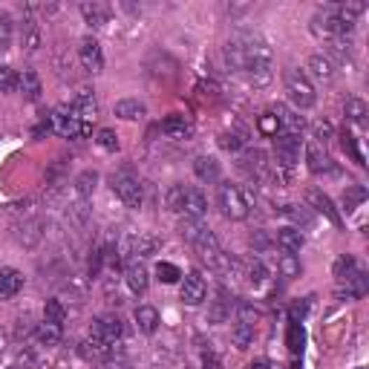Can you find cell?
<instances>
[{"label":"cell","instance_id":"obj_1","mask_svg":"<svg viewBox=\"0 0 369 369\" xmlns=\"http://www.w3.org/2000/svg\"><path fill=\"white\" fill-rule=\"evenodd\" d=\"M216 202H219V211H223L225 219H234V223H239V219L249 216L251 211V202H249V196H245L242 188L225 182V185H219L216 190Z\"/></svg>","mask_w":369,"mask_h":369},{"label":"cell","instance_id":"obj_2","mask_svg":"<svg viewBox=\"0 0 369 369\" xmlns=\"http://www.w3.org/2000/svg\"><path fill=\"white\" fill-rule=\"evenodd\" d=\"M286 92H288V102L298 110H309L317 102V92H314L309 76L300 69H286Z\"/></svg>","mask_w":369,"mask_h":369},{"label":"cell","instance_id":"obj_3","mask_svg":"<svg viewBox=\"0 0 369 369\" xmlns=\"http://www.w3.org/2000/svg\"><path fill=\"white\" fill-rule=\"evenodd\" d=\"M110 188H113V193H116L127 208H139V205L144 202V188L139 185L136 176L127 174V170H121V174H113V176H110Z\"/></svg>","mask_w":369,"mask_h":369},{"label":"cell","instance_id":"obj_4","mask_svg":"<svg viewBox=\"0 0 369 369\" xmlns=\"http://www.w3.org/2000/svg\"><path fill=\"white\" fill-rule=\"evenodd\" d=\"M49 125H53V130L61 133L64 139H78V136H87L92 130V125H84V121L72 113L69 107L53 110V116H49Z\"/></svg>","mask_w":369,"mask_h":369},{"label":"cell","instance_id":"obj_5","mask_svg":"<svg viewBox=\"0 0 369 369\" xmlns=\"http://www.w3.org/2000/svg\"><path fill=\"white\" fill-rule=\"evenodd\" d=\"M121 332H125V326H121V321H118L116 314H102V317H95L92 326H90L92 340L104 343V347H116V343L121 340Z\"/></svg>","mask_w":369,"mask_h":369},{"label":"cell","instance_id":"obj_6","mask_svg":"<svg viewBox=\"0 0 369 369\" xmlns=\"http://www.w3.org/2000/svg\"><path fill=\"white\" fill-rule=\"evenodd\" d=\"M274 159H277V167L283 170H291L294 165L300 162V139L298 136H274Z\"/></svg>","mask_w":369,"mask_h":369},{"label":"cell","instance_id":"obj_7","mask_svg":"<svg viewBox=\"0 0 369 369\" xmlns=\"http://www.w3.org/2000/svg\"><path fill=\"white\" fill-rule=\"evenodd\" d=\"M78 61H81L84 72H90V76H98V72L104 69L102 43H98L95 38H84V41L78 43Z\"/></svg>","mask_w":369,"mask_h":369},{"label":"cell","instance_id":"obj_8","mask_svg":"<svg viewBox=\"0 0 369 369\" xmlns=\"http://www.w3.org/2000/svg\"><path fill=\"white\" fill-rule=\"evenodd\" d=\"M179 298H182L185 306H200V303L208 298V283H205V277H202L200 272L185 274L182 288H179Z\"/></svg>","mask_w":369,"mask_h":369},{"label":"cell","instance_id":"obj_9","mask_svg":"<svg viewBox=\"0 0 369 369\" xmlns=\"http://www.w3.org/2000/svg\"><path fill=\"white\" fill-rule=\"evenodd\" d=\"M268 113H272V116L277 118L280 133H286V136H300V133H303V127H306L303 116H300L298 110L286 107V104H272V110H268Z\"/></svg>","mask_w":369,"mask_h":369},{"label":"cell","instance_id":"obj_10","mask_svg":"<svg viewBox=\"0 0 369 369\" xmlns=\"http://www.w3.org/2000/svg\"><path fill=\"white\" fill-rule=\"evenodd\" d=\"M306 205H309L312 211H317V214H323L332 225H340V223H343L340 214H337V208L332 205V200H329V196H326L323 190L309 188V190H306Z\"/></svg>","mask_w":369,"mask_h":369},{"label":"cell","instance_id":"obj_11","mask_svg":"<svg viewBox=\"0 0 369 369\" xmlns=\"http://www.w3.org/2000/svg\"><path fill=\"white\" fill-rule=\"evenodd\" d=\"M69 110L76 113L84 125H92V121L98 118V102H95V92L92 90H81L76 98L69 102Z\"/></svg>","mask_w":369,"mask_h":369},{"label":"cell","instance_id":"obj_12","mask_svg":"<svg viewBox=\"0 0 369 369\" xmlns=\"http://www.w3.org/2000/svg\"><path fill=\"white\" fill-rule=\"evenodd\" d=\"M306 162H309L312 174H332V170H335L332 156L326 153V147L317 144V141H309L306 144Z\"/></svg>","mask_w":369,"mask_h":369},{"label":"cell","instance_id":"obj_13","mask_svg":"<svg viewBox=\"0 0 369 369\" xmlns=\"http://www.w3.org/2000/svg\"><path fill=\"white\" fill-rule=\"evenodd\" d=\"M193 249H196V254H200L208 265H214V263L219 260V254H223L216 234H214V231H208V228H202V231H200V237L193 239Z\"/></svg>","mask_w":369,"mask_h":369},{"label":"cell","instance_id":"obj_14","mask_svg":"<svg viewBox=\"0 0 369 369\" xmlns=\"http://www.w3.org/2000/svg\"><path fill=\"white\" fill-rule=\"evenodd\" d=\"M125 280H127V288L133 294H144L147 286H151V274H147V268L141 260H130L125 265Z\"/></svg>","mask_w":369,"mask_h":369},{"label":"cell","instance_id":"obj_15","mask_svg":"<svg viewBox=\"0 0 369 369\" xmlns=\"http://www.w3.org/2000/svg\"><path fill=\"white\" fill-rule=\"evenodd\" d=\"M239 170H245L249 176L254 179H265L268 176V162H265V153L263 151H249L239 156Z\"/></svg>","mask_w":369,"mask_h":369},{"label":"cell","instance_id":"obj_16","mask_svg":"<svg viewBox=\"0 0 369 369\" xmlns=\"http://www.w3.org/2000/svg\"><path fill=\"white\" fill-rule=\"evenodd\" d=\"M162 133H165L167 139H190V136H193V125H190L185 116L174 113V116H167V118L162 121Z\"/></svg>","mask_w":369,"mask_h":369},{"label":"cell","instance_id":"obj_17","mask_svg":"<svg viewBox=\"0 0 369 369\" xmlns=\"http://www.w3.org/2000/svg\"><path fill=\"white\" fill-rule=\"evenodd\" d=\"M20 288H23V274L18 272V268H12V265L0 268V298L12 300Z\"/></svg>","mask_w":369,"mask_h":369},{"label":"cell","instance_id":"obj_18","mask_svg":"<svg viewBox=\"0 0 369 369\" xmlns=\"http://www.w3.org/2000/svg\"><path fill=\"white\" fill-rule=\"evenodd\" d=\"M81 15H84V20L90 23L92 29H102L104 23L110 20V6L102 4V0H92V4H81Z\"/></svg>","mask_w":369,"mask_h":369},{"label":"cell","instance_id":"obj_19","mask_svg":"<svg viewBox=\"0 0 369 369\" xmlns=\"http://www.w3.org/2000/svg\"><path fill=\"white\" fill-rule=\"evenodd\" d=\"M306 69H309V76L317 78V81H332L335 78V64H332L329 55H312L309 64H306Z\"/></svg>","mask_w":369,"mask_h":369},{"label":"cell","instance_id":"obj_20","mask_svg":"<svg viewBox=\"0 0 369 369\" xmlns=\"http://www.w3.org/2000/svg\"><path fill=\"white\" fill-rule=\"evenodd\" d=\"M208 211V200H205V193L200 188H188V196H185V216L190 219H202Z\"/></svg>","mask_w":369,"mask_h":369},{"label":"cell","instance_id":"obj_21","mask_svg":"<svg viewBox=\"0 0 369 369\" xmlns=\"http://www.w3.org/2000/svg\"><path fill=\"white\" fill-rule=\"evenodd\" d=\"M18 87L23 92V98L27 102H38L43 87H41V78H38V72L35 69H23V76H18Z\"/></svg>","mask_w":369,"mask_h":369},{"label":"cell","instance_id":"obj_22","mask_svg":"<svg viewBox=\"0 0 369 369\" xmlns=\"http://www.w3.org/2000/svg\"><path fill=\"white\" fill-rule=\"evenodd\" d=\"M193 174L200 182H219V162L214 156H196Z\"/></svg>","mask_w":369,"mask_h":369},{"label":"cell","instance_id":"obj_23","mask_svg":"<svg viewBox=\"0 0 369 369\" xmlns=\"http://www.w3.org/2000/svg\"><path fill=\"white\" fill-rule=\"evenodd\" d=\"M43 223L41 219H29V223H23L20 228H18V242L23 245V249H35V245L41 242V237H43Z\"/></svg>","mask_w":369,"mask_h":369},{"label":"cell","instance_id":"obj_24","mask_svg":"<svg viewBox=\"0 0 369 369\" xmlns=\"http://www.w3.org/2000/svg\"><path fill=\"white\" fill-rule=\"evenodd\" d=\"M116 116L125 118V121H141L147 116V107L139 102V98H121L116 104Z\"/></svg>","mask_w":369,"mask_h":369},{"label":"cell","instance_id":"obj_25","mask_svg":"<svg viewBox=\"0 0 369 369\" xmlns=\"http://www.w3.org/2000/svg\"><path fill=\"white\" fill-rule=\"evenodd\" d=\"M20 43L27 53H35V49L43 43V32L35 20H23V27H20Z\"/></svg>","mask_w":369,"mask_h":369},{"label":"cell","instance_id":"obj_26","mask_svg":"<svg viewBox=\"0 0 369 369\" xmlns=\"http://www.w3.org/2000/svg\"><path fill=\"white\" fill-rule=\"evenodd\" d=\"M156 249H159V239L147 237V234L127 239V254H136V257H151V254H156Z\"/></svg>","mask_w":369,"mask_h":369},{"label":"cell","instance_id":"obj_27","mask_svg":"<svg viewBox=\"0 0 369 369\" xmlns=\"http://www.w3.org/2000/svg\"><path fill=\"white\" fill-rule=\"evenodd\" d=\"M277 245L283 249V254H298L303 249V234L298 228H280L277 231Z\"/></svg>","mask_w":369,"mask_h":369},{"label":"cell","instance_id":"obj_28","mask_svg":"<svg viewBox=\"0 0 369 369\" xmlns=\"http://www.w3.org/2000/svg\"><path fill=\"white\" fill-rule=\"evenodd\" d=\"M133 317H136V326H139L144 335H153V332L159 329V312H156L153 306H139Z\"/></svg>","mask_w":369,"mask_h":369},{"label":"cell","instance_id":"obj_29","mask_svg":"<svg viewBox=\"0 0 369 369\" xmlns=\"http://www.w3.org/2000/svg\"><path fill=\"white\" fill-rule=\"evenodd\" d=\"M231 309H234V303L228 300V294L219 291V298L214 300V306H211V312H208V321H211V323H225L228 317H231Z\"/></svg>","mask_w":369,"mask_h":369},{"label":"cell","instance_id":"obj_30","mask_svg":"<svg viewBox=\"0 0 369 369\" xmlns=\"http://www.w3.org/2000/svg\"><path fill=\"white\" fill-rule=\"evenodd\" d=\"M35 337H38L41 347H58V343H61V326L46 323V321H43V323H38Z\"/></svg>","mask_w":369,"mask_h":369},{"label":"cell","instance_id":"obj_31","mask_svg":"<svg viewBox=\"0 0 369 369\" xmlns=\"http://www.w3.org/2000/svg\"><path fill=\"white\" fill-rule=\"evenodd\" d=\"M231 340H234V347L237 349H249L251 343H254V326H249V323H234L231 326Z\"/></svg>","mask_w":369,"mask_h":369},{"label":"cell","instance_id":"obj_32","mask_svg":"<svg viewBox=\"0 0 369 369\" xmlns=\"http://www.w3.org/2000/svg\"><path fill=\"white\" fill-rule=\"evenodd\" d=\"M361 272V268H358V263H355V257H340L337 263H335V277H337V283H349L355 274Z\"/></svg>","mask_w":369,"mask_h":369},{"label":"cell","instance_id":"obj_33","mask_svg":"<svg viewBox=\"0 0 369 369\" xmlns=\"http://www.w3.org/2000/svg\"><path fill=\"white\" fill-rule=\"evenodd\" d=\"M185 196H188V185H170L165 202H167V208L174 214H182L185 211Z\"/></svg>","mask_w":369,"mask_h":369},{"label":"cell","instance_id":"obj_34","mask_svg":"<svg viewBox=\"0 0 369 369\" xmlns=\"http://www.w3.org/2000/svg\"><path fill=\"white\" fill-rule=\"evenodd\" d=\"M43 321L46 323H55V326H64V321H67V309H64V303L61 300H46V306H43Z\"/></svg>","mask_w":369,"mask_h":369},{"label":"cell","instance_id":"obj_35","mask_svg":"<svg viewBox=\"0 0 369 369\" xmlns=\"http://www.w3.org/2000/svg\"><path fill=\"white\" fill-rule=\"evenodd\" d=\"M95 185H98V174H95V170H84V174H78V176H76V193L81 196V200L92 196Z\"/></svg>","mask_w":369,"mask_h":369},{"label":"cell","instance_id":"obj_36","mask_svg":"<svg viewBox=\"0 0 369 369\" xmlns=\"http://www.w3.org/2000/svg\"><path fill=\"white\" fill-rule=\"evenodd\" d=\"M12 38H15V23L6 12H0V53H9Z\"/></svg>","mask_w":369,"mask_h":369},{"label":"cell","instance_id":"obj_37","mask_svg":"<svg viewBox=\"0 0 369 369\" xmlns=\"http://www.w3.org/2000/svg\"><path fill=\"white\" fill-rule=\"evenodd\" d=\"M277 268H280V274H283L286 280L300 277V260H298V254H283V257L277 260Z\"/></svg>","mask_w":369,"mask_h":369},{"label":"cell","instance_id":"obj_38","mask_svg":"<svg viewBox=\"0 0 369 369\" xmlns=\"http://www.w3.org/2000/svg\"><path fill=\"white\" fill-rule=\"evenodd\" d=\"M286 343H288V349H291L294 355H298V352H303V343H306V332H303V326H300V323H291V326H288Z\"/></svg>","mask_w":369,"mask_h":369},{"label":"cell","instance_id":"obj_39","mask_svg":"<svg viewBox=\"0 0 369 369\" xmlns=\"http://www.w3.org/2000/svg\"><path fill=\"white\" fill-rule=\"evenodd\" d=\"M245 277H249V283H251V286H263V283H265V277H268L263 260H251L249 265H245Z\"/></svg>","mask_w":369,"mask_h":369},{"label":"cell","instance_id":"obj_40","mask_svg":"<svg viewBox=\"0 0 369 369\" xmlns=\"http://www.w3.org/2000/svg\"><path fill=\"white\" fill-rule=\"evenodd\" d=\"M202 228H205V225H202V219H190V216H185L182 223H179V234H182L188 242H193L196 237H200Z\"/></svg>","mask_w":369,"mask_h":369},{"label":"cell","instance_id":"obj_41","mask_svg":"<svg viewBox=\"0 0 369 369\" xmlns=\"http://www.w3.org/2000/svg\"><path fill=\"white\" fill-rule=\"evenodd\" d=\"M15 90H18V72L9 64H4L0 67V92H15Z\"/></svg>","mask_w":369,"mask_h":369},{"label":"cell","instance_id":"obj_42","mask_svg":"<svg viewBox=\"0 0 369 369\" xmlns=\"http://www.w3.org/2000/svg\"><path fill=\"white\" fill-rule=\"evenodd\" d=\"M347 118L355 121V125H363V118H366V102H361V98H349V102H347Z\"/></svg>","mask_w":369,"mask_h":369},{"label":"cell","instance_id":"obj_43","mask_svg":"<svg viewBox=\"0 0 369 369\" xmlns=\"http://www.w3.org/2000/svg\"><path fill=\"white\" fill-rule=\"evenodd\" d=\"M237 314H239V323H249V326H254L257 317H260L257 306L249 303V300H239V303H237Z\"/></svg>","mask_w":369,"mask_h":369},{"label":"cell","instance_id":"obj_44","mask_svg":"<svg viewBox=\"0 0 369 369\" xmlns=\"http://www.w3.org/2000/svg\"><path fill=\"white\" fill-rule=\"evenodd\" d=\"M98 147L102 151H110V153H116L118 151V136H116V130H110V127H104V130H98Z\"/></svg>","mask_w":369,"mask_h":369},{"label":"cell","instance_id":"obj_45","mask_svg":"<svg viewBox=\"0 0 369 369\" xmlns=\"http://www.w3.org/2000/svg\"><path fill=\"white\" fill-rule=\"evenodd\" d=\"M156 277H159L162 283H176V280L182 277V272H179L174 263H159V265H156Z\"/></svg>","mask_w":369,"mask_h":369},{"label":"cell","instance_id":"obj_46","mask_svg":"<svg viewBox=\"0 0 369 369\" xmlns=\"http://www.w3.org/2000/svg\"><path fill=\"white\" fill-rule=\"evenodd\" d=\"M366 200V190L361 188V185H352L347 193H343V208H347V211H352L355 205H361Z\"/></svg>","mask_w":369,"mask_h":369},{"label":"cell","instance_id":"obj_47","mask_svg":"<svg viewBox=\"0 0 369 369\" xmlns=\"http://www.w3.org/2000/svg\"><path fill=\"white\" fill-rule=\"evenodd\" d=\"M340 144H343V151H347V153H349L358 165H366V162H363V156H361V151H358V144H355V136H352V133L343 130V133H340Z\"/></svg>","mask_w":369,"mask_h":369},{"label":"cell","instance_id":"obj_48","mask_svg":"<svg viewBox=\"0 0 369 369\" xmlns=\"http://www.w3.org/2000/svg\"><path fill=\"white\" fill-rule=\"evenodd\" d=\"M257 127H260V133H263V136H280V125H277V118H274L272 113H265V116H260V121H257Z\"/></svg>","mask_w":369,"mask_h":369},{"label":"cell","instance_id":"obj_49","mask_svg":"<svg viewBox=\"0 0 369 369\" xmlns=\"http://www.w3.org/2000/svg\"><path fill=\"white\" fill-rule=\"evenodd\" d=\"M219 147H223V151H228V153H237V151H242V136L223 133V136H219Z\"/></svg>","mask_w":369,"mask_h":369},{"label":"cell","instance_id":"obj_50","mask_svg":"<svg viewBox=\"0 0 369 369\" xmlns=\"http://www.w3.org/2000/svg\"><path fill=\"white\" fill-rule=\"evenodd\" d=\"M312 130H314V141H317V144H326V141L332 139V133H335L329 121H317V125H314Z\"/></svg>","mask_w":369,"mask_h":369},{"label":"cell","instance_id":"obj_51","mask_svg":"<svg viewBox=\"0 0 369 369\" xmlns=\"http://www.w3.org/2000/svg\"><path fill=\"white\" fill-rule=\"evenodd\" d=\"M196 90H200V95H202V98H208V102L219 98V87H216L214 81H200V87H196Z\"/></svg>","mask_w":369,"mask_h":369},{"label":"cell","instance_id":"obj_52","mask_svg":"<svg viewBox=\"0 0 369 369\" xmlns=\"http://www.w3.org/2000/svg\"><path fill=\"white\" fill-rule=\"evenodd\" d=\"M306 309H309V303H294L291 306V323H303Z\"/></svg>","mask_w":369,"mask_h":369},{"label":"cell","instance_id":"obj_53","mask_svg":"<svg viewBox=\"0 0 369 369\" xmlns=\"http://www.w3.org/2000/svg\"><path fill=\"white\" fill-rule=\"evenodd\" d=\"M205 369H223V363H219L216 355H205Z\"/></svg>","mask_w":369,"mask_h":369},{"label":"cell","instance_id":"obj_54","mask_svg":"<svg viewBox=\"0 0 369 369\" xmlns=\"http://www.w3.org/2000/svg\"><path fill=\"white\" fill-rule=\"evenodd\" d=\"M6 347H9V332H6L4 326H0V355L6 352Z\"/></svg>","mask_w":369,"mask_h":369},{"label":"cell","instance_id":"obj_55","mask_svg":"<svg viewBox=\"0 0 369 369\" xmlns=\"http://www.w3.org/2000/svg\"><path fill=\"white\" fill-rule=\"evenodd\" d=\"M107 366H110V369H130V363H127V361H121V358H118V361H113V358H110V361H107Z\"/></svg>","mask_w":369,"mask_h":369},{"label":"cell","instance_id":"obj_56","mask_svg":"<svg viewBox=\"0 0 369 369\" xmlns=\"http://www.w3.org/2000/svg\"><path fill=\"white\" fill-rule=\"evenodd\" d=\"M249 369H268V366H265V363H263V361H257V363H251V366H249Z\"/></svg>","mask_w":369,"mask_h":369},{"label":"cell","instance_id":"obj_57","mask_svg":"<svg viewBox=\"0 0 369 369\" xmlns=\"http://www.w3.org/2000/svg\"><path fill=\"white\" fill-rule=\"evenodd\" d=\"M355 369H363V366H355Z\"/></svg>","mask_w":369,"mask_h":369}]
</instances>
